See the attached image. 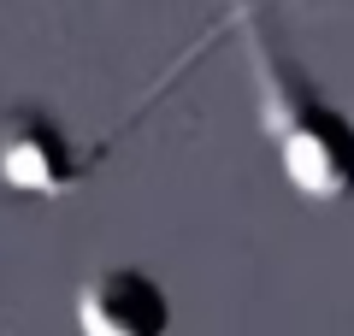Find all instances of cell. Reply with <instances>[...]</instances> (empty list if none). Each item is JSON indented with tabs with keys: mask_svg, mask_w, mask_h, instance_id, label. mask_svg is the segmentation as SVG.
Masks as SVG:
<instances>
[{
	"mask_svg": "<svg viewBox=\"0 0 354 336\" xmlns=\"http://www.w3.org/2000/svg\"><path fill=\"white\" fill-rule=\"evenodd\" d=\"M230 30L248 48L260 88V124L278 153V171L307 207H342L354 195V118L313 88V77L278 48L266 0H230Z\"/></svg>",
	"mask_w": 354,
	"mask_h": 336,
	"instance_id": "obj_1",
	"label": "cell"
},
{
	"mask_svg": "<svg viewBox=\"0 0 354 336\" xmlns=\"http://www.w3.org/2000/svg\"><path fill=\"white\" fill-rule=\"evenodd\" d=\"M171 295L142 265H101L77 283V336H165Z\"/></svg>",
	"mask_w": 354,
	"mask_h": 336,
	"instance_id": "obj_2",
	"label": "cell"
},
{
	"mask_svg": "<svg viewBox=\"0 0 354 336\" xmlns=\"http://www.w3.org/2000/svg\"><path fill=\"white\" fill-rule=\"evenodd\" d=\"M88 153H77L71 142L59 136L53 118L30 112V118H12L6 136H0V177L24 195H65L77 177L88 171Z\"/></svg>",
	"mask_w": 354,
	"mask_h": 336,
	"instance_id": "obj_3",
	"label": "cell"
}]
</instances>
